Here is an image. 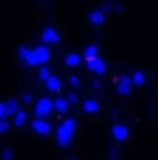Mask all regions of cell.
I'll list each match as a JSON object with an SVG mask.
<instances>
[{
	"instance_id": "cell-16",
	"label": "cell",
	"mask_w": 158,
	"mask_h": 160,
	"mask_svg": "<svg viewBox=\"0 0 158 160\" xmlns=\"http://www.w3.org/2000/svg\"><path fill=\"white\" fill-rule=\"evenodd\" d=\"M130 80H132L134 86H143V82H145V75H143L141 71H136V73L130 77Z\"/></svg>"
},
{
	"instance_id": "cell-15",
	"label": "cell",
	"mask_w": 158,
	"mask_h": 160,
	"mask_svg": "<svg viewBox=\"0 0 158 160\" xmlns=\"http://www.w3.org/2000/svg\"><path fill=\"white\" fill-rule=\"evenodd\" d=\"M6 106H7V114H9V116H15V114L19 112V102H17L15 99L6 101Z\"/></svg>"
},
{
	"instance_id": "cell-8",
	"label": "cell",
	"mask_w": 158,
	"mask_h": 160,
	"mask_svg": "<svg viewBox=\"0 0 158 160\" xmlns=\"http://www.w3.org/2000/svg\"><path fill=\"white\" fill-rule=\"evenodd\" d=\"M130 88H132V80L130 77H121L117 82V91L121 95H128L130 93Z\"/></svg>"
},
{
	"instance_id": "cell-7",
	"label": "cell",
	"mask_w": 158,
	"mask_h": 160,
	"mask_svg": "<svg viewBox=\"0 0 158 160\" xmlns=\"http://www.w3.org/2000/svg\"><path fill=\"white\" fill-rule=\"evenodd\" d=\"M112 134H114V138L117 140V142H125L126 138H128V128L125 127V125H114V128H112Z\"/></svg>"
},
{
	"instance_id": "cell-18",
	"label": "cell",
	"mask_w": 158,
	"mask_h": 160,
	"mask_svg": "<svg viewBox=\"0 0 158 160\" xmlns=\"http://www.w3.org/2000/svg\"><path fill=\"white\" fill-rule=\"evenodd\" d=\"M30 50H32V48H28V47H21V48H19V60H21V62H24V60L28 58Z\"/></svg>"
},
{
	"instance_id": "cell-1",
	"label": "cell",
	"mask_w": 158,
	"mask_h": 160,
	"mask_svg": "<svg viewBox=\"0 0 158 160\" xmlns=\"http://www.w3.org/2000/svg\"><path fill=\"white\" fill-rule=\"evenodd\" d=\"M75 130H77V121L75 119H65L60 127H58V143L62 145V147H67L69 145V142L73 140V134H75Z\"/></svg>"
},
{
	"instance_id": "cell-20",
	"label": "cell",
	"mask_w": 158,
	"mask_h": 160,
	"mask_svg": "<svg viewBox=\"0 0 158 160\" xmlns=\"http://www.w3.org/2000/svg\"><path fill=\"white\" fill-rule=\"evenodd\" d=\"M65 99H67V102H69V104H77V102H78V95H77V91H71Z\"/></svg>"
},
{
	"instance_id": "cell-22",
	"label": "cell",
	"mask_w": 158,
	"mask_h": 160,
	"mask_svg": "<svg viewBox=\"0 0 158 160\" xmlns=\"http://www.w3.org/2000/svg\"><path fill=\"white\" fill-rule=\"evenodd\" d=\"M7 128H9V123H7L6 119H0V134H2V132H6Z\"/></svg>"
},
{
	"instance_id": "cell-5",
	"label": "cell",
	"mask_w": 158,
	"mask_h": 160,
	"mask_svg": "<svg viewBox=\"0 0 158 160\" xmlns=\"http://www.w3.org/2000/svg\"><path fill=\"white\" fill-rule=\"evenodd\" d=\"M32 52H34V56H36V60H37V63H39V65L47 63V62L50 60V50H48V47H47V45H39V47H36Z\"/></svg>"
},
{
	"instance_id": "cell-24",
	"label": "cell",
	"mask_w": 158,
	"mask_h": 160,
	"mask_svg": "<svg viewBox=\"0 0 158 160\" xmlns=\"http://www.w3.org/2000/svg\"><path fill=\"white\" fill-rule=\"evenodd\" d=\"M22 102H24V104H30V102H32V95H30V93H24V95H22Z\"/></svg>"
},
{
	"instance_id": "cell-9",
	"label": "cell",
	"mask_w": 158,
	"mask_h": 160,
	"mask_svg": "<svg viewBox=\"0 0 158 160\" xmlns=\"http://www.w3.org/2000/svg\"><path fill=\"white\" fill-rule=\"evenodd\" d=\"M52 106H54V110H56L58 114H65V112L69 110V102H67V99H63V97L54 99V101H52Z\"/></svg>"
},
{
	"instance_id": "cell-23",
	"label": "cell",
	"mask_w": 158,
	"mask_h": 160,
	"mask_svg": "<svg viewBox=\"0 0 158 160\" xmlns=\"http://www.w3.org/2000/svg\"><path fill=\"white\" fill-rule=\"evenodd\" d=\"M69 84H71V86H75V88H78L80 78H78V77H71V78H69Z\"/></svg>"
},
{
	"instance_id": "cell-6",
	"label": "cell",
	"mask_w": 158,
	"mask_h": 160,
	"mask_svg": "<svg viewBox=\"0 0 158 160\" xmlns=\"http://www.w3.org/2000/svg\"><path fill=\"white\" fill-rule=\"evenodd\" d=\"M32 128L37 132V134H41V136H48L50 134V123L48 121H45V119H36L34 123H32Z\"/></svg>"
},
{
	"instance_id": "cell-11",
	"label": "cell",
	"mask_w": 158,
	"mask_h": 160,
	"mask_svg": "<svg viewBox=\"0 0 158 160\" xmlns=\"http://www.w3.org/2000/svg\"><path fill=\"white\" fill-rule=\"evenodd\" d=\"M82 56L86 58V62H89V60L97 58V56H99V48H97V45H89V47H86Z\"/></svg>"
},
{
	"instance_id": "cell-21",
	"label": "cell",
	"mask_w": 158,
	"mask_h": 160,
	"mask_svg": "<svg viewBox=\"0 0 158 160\" xmlns=\"http://www.w3.org/2000/svg\"><path fill=\"white\" fill-rule=\"evenodd\" d=\"M6 116H9L7 106H6V102H0V119H6Z\"/></svg>"
},
{
	"instance_id": "cell-2",
	"label": "cell",
	"mask_w": 158,
	"mask_h": 160,
	"mask_svg": "<svg viewBox=\"0 0 158 160\" xmlns=\"http://www.w3.org/2000/svg\"><path fill=\"white\" fill-rule=\"evenodd\" d=\"M52 110H54L52 99H48V97H41L39 101L36 102V116H39V119L45 118V116H48Z\"/></svg>"
},
{
	"instance_id": "cell-27",
	"label": "cell",
	"mask_w": 158,
	"mask_h": 160,
	"mask_svg": "<svg viewBox=\"0 0 158 160\" xmlns=\"http://www.w3.org/2000/svg\"><path fill=\"white\" fill-rule=\"evenodd\" d=\"M69 160H77V158H69Z\"/></svg>"
},
{
	"instance_id": "cell-17",
	"label": "cell",
	"mask_w": 158,
	"mask_h": 160,
	"mask_svg": "<svg viewBox=\"0 0 158 160\" xmlns=\"http://www.w3.org/2000/svg\"><path fill=\"white\" fill-rule=\"evenodd\" d=\"M24 123H26V112L19 110V112L15 114V121H13V125H15V127H22Z\"/></svg>"
},
{
	"instance_id": "cell-26",
	"label": "cell",
	"mask_w": 158,
	"mask_h": 160,
	"mask_svg": "<svg viewBox=\"0 0 158 160\" xmlns=\"http://www.w3.org/2000/svg\"><path fill=\"white\" fill-rule=\"evenodd\" d=\"M91 88L99 89V88H101V82H99V80H93V82H91Z\"/></svg>"
},
{
	"instance_id": "cell-4",
	"label": "cell",
	"mask_w": 158,
	"mask_h": 160,
	"mask_svg": "<svg viewBox=\"0 0 158 160\" xmlns=\"http://www.w3.org/2000/svg\"><path fill=\"white\" fill-rule=\"evenodd\" d=\"M41 39H43L45 45H56V43H60V34L52 26H47L41 34Z\"/></svg>"
},
{
	"instance_id": "cell-10",
	"label": "cell",
	"mask_w": 158,
	"mask_h": 160,
	"mask_svg": "<svg viewBox=\"0 0 158 160\" xmlns=\"http://www.w3.org/2000/svg\"><path fill=\"white\" fill-rule=\"evenodd\" d=\"M45 84H47V89L48 91H60L62 89V78H58V77H52L50 75Z\"/></svg>"
},
{
	"instance_id": "cell-3",
	"label": "cell",
	"mask_w": 158,
	"mask_h": 160,
	"mask_svg": "<svg viewBox=\"0 0 158 160\" xmlns=\"http://www.w3.org/2000/svg\"><path fill=\"white\" fill-rule=\"evenodd\" d=\"M87 71H91L93 75H104L106 73V63H104V60L102 58H93V60H89L87 62Z\"/></svg>"
},
{
	"instance_id": "cell-13",
	"label": "cell",
	"mask_w": 158,
	"mask_h": 160,
	"mask_svg": "<svg viewBox=\"0 0 158 160\" xmlns=\"http://www.w3.org/2000/svg\"><path fill=\"white\" fill-rule=\"evenodd\" d=\"M84 110L87 114H95V112H99V102L95 99H86L84 101Z\"/></svg>"
},
{
	"instance_id": "cell-14",
	"label": "cell",
	"mask_w": 158,
	"mask_h": 160,
	"mask_svg": "<svg viewBox=\"0 0 158 160\" xmlns=\"http://www.w3.org/2000/svg\"><path fill=\"white\" fill-rule=\"evenodd\" d=\"M80 60H82V56H78V54H67L65 56V65L67 67H77V65H80Z\"/></svg>"
},
{
	"instance_id": "cell-19",
	"label": "cell",
	"mask_w": 158,
	"mask_h": 160,
	"mask_svg": "<svg viewBox=\"0 0 158 160\" xmlns=\"http://www.w3.org/2000/svg\"><path fill=\"white\" fill-rule=\"evenodd\" d=\"M48 77H50V69H48L47 65H43V67L39 69V78L43 80V82H47V78H48Z\"/></svg>"
},
{
	"instance_id": "cell-25",
	"label": "cell",
	"mask_w": 158,
	"mask_h": 160,
	"mask_svg": "<svg viewBox=\"0 0 158 160\" xmlns=\"http://www.w3.org/2000/svg\"><path fill=\"white\" fill-rule=\"evenodd\" d=\"M2 157H4V160H11V151H9V149H6Z\"/></svg>"
},
{
	"instance_id": "cell-12",
	"label": "cell",
	"mask_w": 158,
	"mask_h": 160,
	"mask_svg": "<svg viewBox=\"0 0 158 160\" xmlns=\"http://www.w3.org/2000/svg\"><path fill=\"white\" fill-rule=\"evenodd\" d=\"M89 21H91L93 24H102V22H104V11H102V9L91 11V13H89Z\"/></svg>"
}]
</instances>
